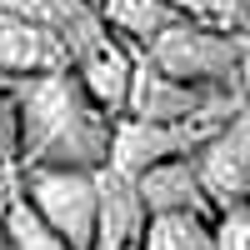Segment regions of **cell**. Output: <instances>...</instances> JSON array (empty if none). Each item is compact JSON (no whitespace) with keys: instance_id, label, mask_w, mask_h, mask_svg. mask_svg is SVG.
<instances>
[{"instance_id":"cell-1","label":"cell","mask_w":250,"mask_h":250,"mask_svg":"<svg viewBox=\"0 0 250 250\" xmlns=\"http://www.w3.org/2000/svg\"><path fill=\"white\" fill-rule=\"evenodd\" d=\"M20 120V165H80L100 170L110 150V115L80 90L70 70L5 80Z\"/></svg>"},{"instance_id":"cell-2","label":"cell","mask_w":250,"mask_h":250,"mask_svg":"<svg viewBox=\"0 0 250 250\" xmlns=\"http://www.w3.org/2000/svg\"><path fill=\"white\" fill-rule=\"evenodd\" d=\"M140 60H150L160 75L185 80V85L205 90H245V35H220L195 20H175L165 25L150 45L140 50Z\"/></svg>"},{"instance_id":"cell-3","label":"cell","mask_w":250,"mask_h":250,"mask_svg":"<svg viewBox=\"0 0 250 250\" xmlns=\"http://www.w3.org/2000/svg\"><path fill=\"white\" fill-rule=\"evenodd\" d=\"M20 195H25V205L70 250H90L95 210H100V180H95V170H80V165H25Z\"/></svg>"},{"instance_id":"cell-4","label":"cell","mask_w":250,"mask_h":250,"mask_svg":"<svg viewBox=\"0 0 250 250\" xmlns=\"http://www.w3.org/2000/svg\"><path fill=\"white\" fill-rule=\"evenodd\" d=\"M190 165H195V180H200L205 200H210V210L240 205L250 195V120H245V110H235L215 135H205L190 150Z\"/></svg>"},{"instance_id":"cell-5","label":"cell","mask_w":250,"mask_h":250,"mask_svg":"<svg viewBox=\"0 0 250 250\" xmlns=\"http://www.w3.org/2000/svg\"><path fill=\"white\" fill-rule=\"evenodd\" d=\"M245 90H205V85H185V80L160 75L150 60H135L130 75V95H125V115L135 120H190L220 105H240Z\"/></svg>"},{"instance_id":"cell-6","label":"cell","mask_w":250,"mask_h":250,"mask_svg":"<svg viewBox=\"0 0 250 250\" xmlns=\"http://www.w3.org/2000/svg\"><path fill=\"white\" fill-rule=\"evenodd\" d=\"M70 70L65 40L45 25L0 15V80H30V75H55Z\"/></svg>"},{"instance_id":"cell-7","label":"cell","mask_w":250,"mask_h":250,"mask_svg":"<svg viewBox=\"0 0 250 250\" xmlns=\"http://www.w3.org/2000/svg\"><path fill=\"white\" fill-rule=\"evenodd\" d=\"M70 75L80 80V90H85L95 105L115 120V115H125V95H130L135 55L125 50L115 35H100L90 50H80V55L70 60Z\"/></svg>"},{"instance_id":"cell-8","label":"cell","mask_w":250,"mask_h":250,"mask_svg":"<svg viewBox=\"0 0 250 250\" xmlns=\"http://www.w3.org/2000/svg\"><path fill=\"white\" fill-rule=\"evenodd\" d=\"M130 185H135L145 215H160V210H200V215H215L210 200H205V190H200V180H195L190 155H170V160L145 165L140 175H130Z\"/></svg>"},{"instance_id":"cell-9","label":"cell","mask_w":250,"mask_h":250,"mask_svg":"<svg viewBox=\"0 0 250 250\" xmlns=\"http://www.w3.org/2000/svg\"><path fill=\"white\" fill-rule=\"evenodd\" d=\"M95 180H100V210H95L90 250H130L140 225H145V210H140V195H135L130 175H115L110 165H100Z\"/></svg>"},{"instance_id":"cell-10","label":"cell","mask_w":250,"mask_h":250,"mask_svg":"<svg viewBox=\"0 0 250 250\" xmlns=\"http://www.w3.org/2000/svg\"><path fill=\"white\" fill-rule=\"evenodd\" d=\"M95 15H100L105 30L135 40V45L145 50L165 25L180 20V5H175V0H95Z\"/></svg>"},{"instance_id":"cell-11","label":"cell","mask_w":250,"mask_h":250,"mask_svg":"<svg viewBox=\"0 0 250 250\" xmlns=\"http://www.w3.org/2000/svg\"><path fill=\"white\" fill-rule=\"evenodd\" d=\"M135 250H215L210 240V215L200 210H160L145 215Z\"/></svg>"},{"instance_id":"cell-12","label":"cell","mask_w":250,"mask_h":250,"mask_svg":"<svg viewBox=\"0 0 250 250\" xmlns=\"http://www.w3.org/2000/svg\"><path fill=\"white\" fill-rule=\"evenodd\" d=\"M0 230H5V245H10V250H70V245L25 205L20 190L5 200V210H0Z\"/></svg>"},{"instance_id":"cell-13","label":"cell","mask_w":250,"mask_h":250,"mask_svg":"<svg viewBox=\"0 0 250 250\" xmlns=\"http://www.w3.org/2000/svg\"><path fill=\"white\" fill-rule=\"evenodd\" d=\"M185 20H195V25H210L220 35H245V10L250 0H175Z\"/></svg>"},{"instance_id":"cell-14","label":"cell","mask_w":250,"mask_h":250,"mask_svg":"<svg viewBox=\"0 0 250 250\" xmlns=\"http://www.w3.org/2000/svg\"><path fill=\"white\" fill-rule=\"evenodd\" d=\"M210 240L215 250H250V205H225L210 215Z\"/></svg>"},{"instance_id":"cell-15","label":"cell","mask_w":250,"mask_h":250,"mask_svg":"<svg viewBox=\"0 0 250 250\" xmlns=\"http://www.w3.org/2000/svg\"><path fill=\"white\" fill-rule=\"evenodd\" d=\"M20 155V120H15V95L0 80V170Z\"/></svg>"},{"instance_id":"cell-16","label":"cell","mask_w":250,"mask_h":250,"mask_svg":"<svg viewBox=\"0 0 250 250\" xmlns=\"http://www.w3.org/2000/svg\"><path fill=\"white\" fill-rule=\"evenodd\" d=\"M0 250H10V245H5V230H0Z\"/></svg>"},{"instance_id":"cell-17","label":"cell","mask_w":250,"mask_h":250,"mask_svg":"<svg viewBox=\"0 0 250 250\" xmlns=\"http://www.w3.org/2000/svg\"><path fill=\"white\" fill-rule=\"evenodd\" d=\"M130 250H135V245H130Z\"/></svg>"}]
</instances>
